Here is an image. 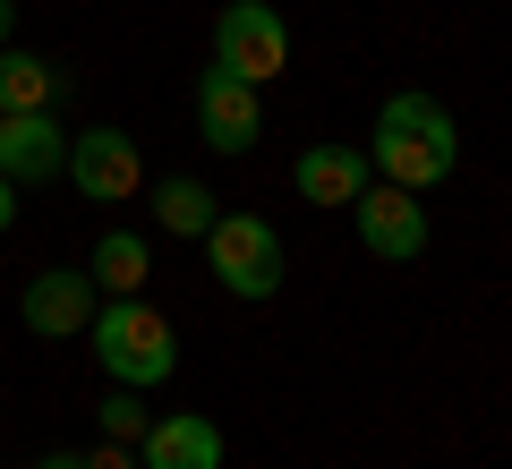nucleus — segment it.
<instances>
[{"mask_svg": "<svg viewBox=\"0 0 512 469\" xmlns=\"http://www.w3.org/2000/svg\"><path fill=\"white\" fill-rule=\"evenodd\" d=\"M453 163H461V128H453V111L436 94H393L376 111V137H367V171L376 180L427 197L436 180H453Z\"/></svg>", "mask_w": 512, "mask_h": 469, "instance_id": "nucleus-1", "label": "nucleus"}, {"mask_svg": "<svg viewBox=\"0 0 512 469\" xmlns=\"http://www.w3.org/2000/svg\"><path fill=\"white\" fill-rule=\"evenodd\" d=\"M94 359L111 367V384H163L171 376V325L154 316L146 299H111V307H94Z\"/></svg>", "mask_w": 512, "mask_h": 469, "instance_id": "nucleus-2", "label": "nucleus"}, {"mask_svg": "<svg viewBox=\"0 0 512 469\" xmlns=\"http://www.w3.org/2000/svg\"><path fill=\"white\" fill-rule=\"evenodd\" d=\"M205 265L222 273V290L231 299H274L282 290V231L265 214H214V231H205Z\"/></svg>", "mask_w": 512, "mask_h": 469, "instance_id": "nucleus-3", "label": "nucleus"}, {"mask_svg": "<svg viewBox=\"0 0 512 469\" xmlns=\"http://www.w3.org/2000/svg\"><path fill=\"white\" fill-rule=\"evenodd\" d=\"M214 69L248 77V86H265V77L291 69V26L274 18V0H231L214 18Z\"/></svg>", "mask_w": 512, "mask_h": 469, "instance_id": "nucleus-4", "label": "nucleus"}, {"mask_svg": "<svg viewBox=\"0 0 512 469\" xmlns=\"http://www.w3.org/2000/svg\"><path fill=\"white\" fill-rule=\"evenodd\" d=\"M350 214H359V239L384 256V265H410V256H427V205H419V188L367 180Z\"/></svg>", "mask_w": 512, "mask_h": 469, "instance_id": "nucleus-5", "label": "nucleus"}, {"mask_svg": "<svg viewBox=\"0 0 512 469\" xmlns=\"http://www.w3.org/2000/svg\"><path fill=\"white\" fill-rule=\"evenodd\" d=\"M69 180L86 188L94 205L137 197V180H146V163H137V137H128V128H86V137H69Z\"/></svg>", "mask_w": 512, "mask_h": 469, "instance_id": "nucleus-6", "label": "nucleus"}, {"mask_svg": "<svg viewBox=\"0 0 512 469\" xmlns=\"http://www.w3.org/2000/svg\"><path fill=\"white\" fill-rule=\"evenodd\" d=\"M197 128H205L214 154H248V145L265 137L256 86H248V77H231V69H205V86H197Z\"/></svg>", "mask_w": 512, "mask_h": 469, "instance_id": "nucleus-7", "label": "nucleus"}, {"mask_svg": "<svg viewBox=\"0 0 512 469\" xmlns=\"http://www.w3.org/2000/svg\"><path fill=\"white\" fill-rule=\"evenodd\" d=\"M52 171H69V137H60L52 111H0V180H52Z\"/></svg>", "mask_w": 512, "mask_h": 469, "instance_id": "nucleus-8", "label": "nucleus"}, {"mask_svg": "<svg viewBox=\"0 0 512 469\" xmlns=\"http://www.w3.org/2000/svg\"><path fill=\"white\" fill-rule=\"evenodd\" d=\"M18 316L43 333V342H69V333H86L94 325V273H35L26 282V299H18Z\"/></svg>", "mask_w": 512, "mask_h": 469, "instance_id": "nucleus-9", "label": "nucleus"}, {"mask_svg": "<svg viewBox=\"0 0 512 469\" xmlns=\"http://www.w3.org/2000/svg\"><path fill=\"white\" fill-rule=\"evenodd\" d=\"M137 469H222V427L197 418V410L154 418V427L137 435Z\"/></svg>", "mask_w": 512, "mask_h": 469, "instance_id": "nucleus-10", "label": "nucleus"}, {"mask_svg": "<svg viewBox=\"0 0 512 469\" xmlns=\"http://www.w3.org/2000/svg\"><path fill=\"white\" fill-rule=\"evenodd\" d=\"M291 180H299V197H308V205H359L367 154H359V145H308Z\"/></svg>", "mask_w": 512, "mask_h": 469, "instance_id": "nucleus-11", "label": "nucleus"}, {"mask_svg": "<svg viewBox=\"0 0 512 469\" xmlns=\"http://www.w3.org/2000/svg\"><path fill=\"white\" fill-rule=\"evenodd\" d=\"M52 94H60L52 60L9 52V43H0V111H52Z\"/></svg>", "mask_w": 512, "mask_h": 469, "instance_id": "nucleus-12", "label": "nucleus"}, {"mask_svg": "<svg viewBox=\"0 0 512 469\" xmlns=\"http://www.w3.org/2000/svg\"><path fill=\"white\" fill-rule=\"evenodd\" d=\"M94 290H111V299H137V290H146V239L137 231H111L103 248H94Z\"/></svg>", "mask_w": 512, "mask_h": 469, "instance_id": "nucleus-13", "label": "nucleus"}, {"mask_svg": "<svg viewBox=\"0 0 512 469\" xmlns=\"http://www.w3.org/2000/svg\"><path fill=\"white\" fill-rule=\"evenodd\" d=\"M154 214H163V231H180V239L214 231V197H205V180H163V188H154Z\"/></svg>", "mask_w": 512, "mask_h": 469, "instance_id": "nucleus-14", "label": "nucleus"}, {"mask_svg": "<svg viewBox=\"0 0 512 469\" xmlns=\"http://www.w3.org/2000/svg\"><path fill=\"white\" fill-rule=\"evenodd\" d=\"M94 418H103V444H137V435H146V410L128 401V384L111 401H94Z\"/></svg>", "mask_w": 512, "mask_h": 469, "instance_id": "nucleus-15", "label": "nucleus"}, {"mask_svg": "<svg viewBox=\"0 0 512 469\" xmlns=\"http://www.w3.org/2000/svg\"><path fill=\"white\" fill-rule=\"evenodd\" d=\"M86 469H137V452H128V444H103V452H86Z\"/></svg>", "mask_w": 512, "mask_h": 469, "instance_id": "nucleus-16", "label": "nucleus"}, {"mask_svg": "<svg viewBox=\"0 0 512 469\" xmlns=\"http://www.w3.org/2000/svg\"><path fill=\"white\" fill-rule=\"evenodd\" d=\"M9 214H18V180H0V231H9Z\"/></svg>", "mask_w": 512, "mask_h": 469, "instance_id": "nucleus-17", "label": "nucleus"}, {"mask_svg": "<svg viewBox=\"0 0 512 469\" xmlns=\"http://www.w3.org/2000/svg\"><path fill=\"white\" fill-rule=\"evenodd\" d=\"M43 469H86V461H77V452H52V461H43Z\"/></svg>", "mask_w": 512, "mask_h": 469, "instance_id": "nucleus-18", "label": "nucleus"}, {"mask_svg": "<svg viewBox=\"0 0 512 469\" xmlns=\"http://www.w3.org/2000/svg\"><path fill=\"white\" fill-rule=\"evenodd\" d=\"M9 26H18V9H9V0H0V43H9Z\"/></svg>", "mask_w": 512, "mask_h": 469, "instance_id": "nucleus-19", "label": "nucleus"}]
</instances>
